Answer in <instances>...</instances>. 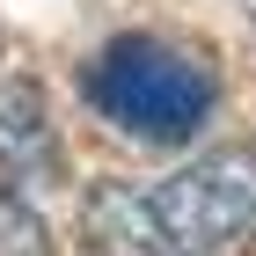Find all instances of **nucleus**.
<instances>
[{"label": "nucleus", "mask_w": 256, "mask_h": 256, "mask_svg": "<svg viewBox=\"0 0 256 256\" xmlns=\"http://www.w3.org/2000/svg\"><path fill=\"white\" fill-rule=\"evenodd\" d=\"M59 124L37 88H0V176L8 183H59Z\"/></svg>", "instance_id": "nucleus-3"}, {"label": "nucleus", "mask_w": 256, "mask_h": 256, "mask_svg": "<svg viewBox=\"0 0 256 256\" xmlns=\"http://www.w3.org/2000/svg\"><path fill=\"white\" fill-rule=\"evenodd\" d=\"M80 96H88V110L118 139L168 154V146H190L205 132L220 88H212V66L190 59L183 44L124 30V37H110L96 59L80 66Z\"/></svg>", "instance_id": "nucleus-2"}, {"label": "nucleus", "mask_w": 256, "mask_h": 256, "mask_svg": "<svg viewBox=\"0 0 256 256\" xmlns=\"http://www.w3.org/2000/svg\"><path fill=\"white\" fill-rule=\"evenodd\" d=\"M0 256H52V227L15 190H0Z\"/></svg>", "instance_id": "nucleus-4"}, {"label": "nucleus", "mask_w": 256, "mask_h": 256, "mask_svg": "<svg viewBox=\"0 0 256 256\" xmlns=\"http://www.w3.org/2000/svg\"><path fill=\"white\" fill-rule=\"evenodd\" d=\"M256 234V154L227 146L161 183H96L80 242L96 256H234Z\"/></svg>", "instance_id": "nucleus-1"}]
</instances>
